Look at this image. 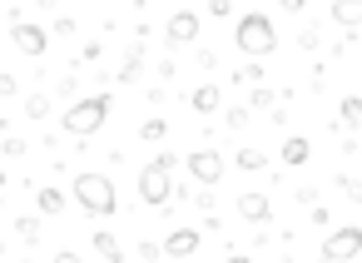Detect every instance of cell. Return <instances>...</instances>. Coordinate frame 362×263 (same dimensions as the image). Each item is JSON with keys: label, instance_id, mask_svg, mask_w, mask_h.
Wrapping results in <instances>:
<instances>
[{"label": "cell", "instance_id": "6da1fadb", "mask_svg": "<svg viewBox=\"0 0 362 263\" xmlns=\"http://www.w3.org/2000/svg\"><path fill=\"white\" fill-rule=\"evenodd\" d=\"M70 199H75L85 214H95V218H110V214H119L115 179H110V174H95V169H80V174H75V184H70Z\"/></svg>", "mask_w": 362, "mask_h": 263}, {"label": "cell", "instance_id": "7a4b0ae2", "mask_svg": "<svg viewBox=\"0 0 362 263\" xmlns=\"http://www.w3.org/2000/svg\"><path fill=\"white\" fill-rule=\"evenodd\" d=\"M110 110H115V100L100 90V95H85V100H75V105L60 115V124H65V134H75V139H85V144H90V139L105 129Z\"/></svg>", "mask_w": 362, "mask_h": 263}, {"label": "cell", "instance_id": "3957f363", "mask_svg": "<svg viewBox=\"0 0 362 263\" xmlns=\"http://www.w3.org/2000/svg\"><path fill=\"white\" fill-rule=\"evenodd\" d=\"M233 45L243 50V60H263V55L278 50V30H273V21H268L263 11H248V16L233 25Z\"/></svg>", "mask_w": 362, "mask_h": 263}, {"label": "cell", "instance_id": "277c9868", "mask_svg": "<svg viewBox=\"0 0 362 263\" xmlns=\"http://www.w3.org/2000/svg\"><path fill=\"white\" fill-rule=\"evenodd\" d=\"M174 154H159L154 164H144L139 169V199L149 204V209H169V199H174Z\"/></svg>", "mask_w": 362, "mask_h": 263}, {"label": "cell", "instance_id": "5b68a950", "mask_svg": "<svg viewBox=\"0 0 362 263\" xmlns=\"http://www.w3.org/2000/svg\"><path fill=\"white\" fill-rule=\"evenodd\" d=\"M357 253H362V228L357 223H337L332 233H322V248H317L322 263H352Z\"/></svg>", "mask_w": 362, "mask_h": 263}, {"label": "cell", "instance_id": "8992f818", "mask_svg": "<svg viewBox=\"0 0 362 263\" xmlns=\"http://www.w3.org/2000/svg\"><path fill=\"white\" fill-rule=\"evenodd\" d=\"M184 164H189L194 184H204V189H214V184L223 179V169H228V164H223V154H218V149H209V144H204V149H194Z\"/></svg>", "mask_w": 362, "mask_h": 263}, {"label": "cell", "instance_id": "52a82bcc", "mask_svg": "<svg viewBox=\"0 0 362 263\" xmlns=\"http://www.w3.org/2000/svg\"><path fill=\"white\" fill-rule=\"evenodd\" d=\"M11 45H16L21 55H30V60H40V55L50 50V35H45V25H30V21H16V25H11Z\"/></svg>", "mask_w": 362, "mask_h": 263}, {"label": "cell", "instance_id": "ba28073f", "mask_svg": "<svg viewBox=\"0 0 362 263\" xmlns=\"http://www.w3.org/2000/svg\"><path fill=\"white\" fill-rule=\"evenodd\" d=\"M194 40H199V16H194V11H174V16L164 21V45L184 50V45H194Z\"/></svg>", "mask_w": 362, "mask_h": 263}, {"label": "cell", "instance_id": "9c48e42d", "mask_svg": "<svg viewBox=\"0 0 362 263\" xmlns=\"http://www.w3.org/2000/svg\"><path fill=\"white\" fill-rule=\"evenodd\" d=\"M159 248H164V258L184 263L189 253H199V248H204V233H199V228H174V233H164V243H159Z\"/></svg>", "mask_w": 362, "mask_h": 263}, {"label": "cell", "instance_id": "30bf717a", "mask_svg": "<svg viewBox=\"0 0 362 263\" xmlns=\"http://www.w3.org/2000/svg\"><path fill=\"white\" fill-rule=\"evenodd\" d=\"M233 209H238V218H248V223H268V218H273V199H268V194H248V189H243Z\"/></svg>", "mask_w": 362, "mask_h": 263}, {"label": "cell", "instance_id": "8fae6325", "mask_svg": "<svg viewBox=\"0 0 362 263\" xmlns=\"http://www.w3.org/2000/svg\"><path fill=\"white\" fill-rule=\"evenodd\" d=\"M65 204H70V194H65V189H55V184L35 189V209H40V218H60V214H65Z\"/></svg>", "mask_w": 362, "mask_h": 263}, {"label": "cell", "instance_id": "7c38bea8", "mask_svg": "<svg viewBox=\"0 0 362 263\" xmlns=\"http://www.w3.org/2000/svg\"><path fill=\"white\" fill-rule=\"evenodd\" d=\"M218 105H223V90H218V85H199V90H189V110H194V115H214Z\"/></svg>", "mask_w": 362, "mask_h": 263}, {"label": "cell", "instance_id": "4fadbf2b", "mask_svg": "<svg viewBox=\"0 0 362 263\" xmlns=\"http://www.w3.org/2000/svg\"><path fill=\"white\" fill-rule=\"evenodd\" d=\"M327 16H332L342 30H357V25H362V0H332Z\"/></svg>", "mask_w": 362, "mask_h": 263}, {"label": "cell", "instance_id": "5bb4252c", "mask_svg": "<svg viewBox=\"0 0 362 263\" xmlns=\"http://www.w3.org/2000/svg\"><path fill=\"white\" fill-rule=\"evenodd\" d=\"M308 159H313V144H308L303 134H288V139H283V164H288V169H303Z\"/></svg>", "mask_w": 362, "mask_h": 263}, {"label": "cell", "instance_id": "9a60e30c", "mask_svg": "<svg viewBox=\"0 0 362 263\" xmlns=\"http://www.w3.org/2000/svg\"><path fill=\"white\" fill-rule=\"evenodd\" d=\"M139 65H144V40H134V45H129L124 65L115 70V80H119V85H134V80H139Z\"/></svg>", "mask_w": 362, "mask_h": 263}, {"label": "cell", "instance_id": "2e32d148", "mask_svg": "<svg viewBox=\"0 0 362 263\" xmlns=\"http://www.w3.org/2000/svg\"><path fill=\"white\" fill-rule=\"evenodd\" d=\"M90 243H95V253H100L105 263H124V243H119L115 233H105V228H100V233H90Z\"/></svg>", "mask_w": 362, "mask_h": 263}, {"label": "cell", "instance_id": "e0dca14e", "mask_svg": "<svg viewBox=\"0 0 362 263\" xmlns=\"http://www.w3.org/2000/svg\"><path fill=\"white\" fill-rule=\"evenodd\" d=\"M337 119H342L347 129H362V95H342V100H337Z\"/></svg>", "mask_w": 362, "mask_h": 263}, {"label": "cell", "instance_id": "ac0fdd59", "mask_svg": "<svg viewBox=\"0 0 362 263\" xmlns=\"http://www.w3.org/2000/svg\"><path fill=\"white\" fill-rule=\"evenodd\" d=\"M233 80H238V85H248V90H253V85H263V80H268V70H263V65H258V60H243V65H238V70H233Z\"/></svg>", "mask_w": 362, "mask_h": 263}, {"label": "cell", "instance_id": "d6986e66", "mask_svg": "<svg viewBox=\"0 0 362 263\" xmlns=\"http://www.w3.org/2000/svg\"><path fill=\"white\" fill-rule=\"evenodd\" d=\"M233 164H238L243 174H258V169H268V154H263V149H238Z\"/></svg>", "mask_w": 362, "mask_h": 263}, {"label": "cell", "instance_id": "ffe728a7", "mask_svg": "<svg viewBox=\"0 0 362 263\" xmlns=\"http://www.w3.org/2000/svg\"><path fill=\"white\" fill-rule=\"evenodd\" d=\"M243 105H248V110H278V95H273V90H268V85H253V90H248V100H243Z\"/></svg>", "mask_w": 362, "mask_h": 263}, {"label": "cell", "instance_id": "44dd1931", "mask_svg": "<svg viewBox=\"0 0 362 263\" xmlns=\"http://www.w3.org/2000/svg\"><path fill=\"white\" fill-rule=\"evenodd\" d=\"M50 110H55V105H50V95H40V90H35V95H25V119H45Z\"/></svg>", "mask_w": 362, "mask_h": 263}, {"label": "cell", "instance_id": "7402d4cb", "mask_svg": "<svg viewBox=\"0 0 362 263\" xmlns=\"http://www.w3.org/2000/svg\"><path fill=\"white\" fill-rule=\"evenodd\" d=\"M139 139H144V144H159V139H169V124L154 115V119H144V124H139Z\"/></svg>", "mask_w": 362, "mask_h": 263}, {"label": "cell", "instance_id": "603a6c76", "mask_svg": "<svg viewBox=\"0 0 362 263\" xmlns=\"http://www.w3.org/2000/svg\"><path fill=\"white\" fill-rule=\"evenodd\" d=\"M40 228H45V223H40V218H35V214H25V218H16V233H21V238H25V243H30V248H35V243H40Z\"/></svg>", "mask_w": 362, "mask_h": 263}, {"label": "cell", "instance_id": "cb8c5ba5", "mask_svg": "<svg viewBox=\"0 0 362 263\" xmlns=\"http://www.w3.org/2000/svg\"><path fill=\"white\" fill-rule=\"evenodd\" d=\"M332 184H337V189H342V194H347L352 204H362V179H352V174H337Z\"/></svg>", "mask_w": 362, "mask_h": 263}, {"label": "cell", "instance_id": "d4e9b609", "mask_svg": "<svg viewBox=\"0 0 362 263\" xmlns=\"http://www.w3.org/2000/svg\"><path fill=\"white\" fill-rule=\"evenodd\" d=\"M6 159H21V154H30V144L21 139V134H6V149H0Z\"/></svg>", "mask_w": 362, "mask_h": 263}, {"label": "cell", "instance_id": "484cf974", "mask_svg": "<svg viewBox=\"0 0 362 263\" xmlns=\"http://www.w3.org/2000/svg\"><path fill=\"white\" fill-rule=\"evenodd\" d=\"M248 119H253V110H248V105H233V110H228V129H243Z\"/></svg>", "mask_w": 362, "mask_h": 263}, {"label": "cell", "instance_id": "4316f807", "mask_svg": "<svg viewBox=\"0 0 362 263\" xmlns=\"http://www.w3.org/2000/svg\"><path fill=\"white\" fill-rule=\"evenodd\" d=\"M139 258H144V263H159V258H164V248H159L154 238H144V243H139Z\"/></svg>", "mask_w": 362, "mask_h": 263}, {"label": "cell", "instance_id": "83f0119b", "mask_svg": "<svg viewBox=\"0 0 362 263\" xmlns=\"http://www.w3.org/2000/svg\"><path fill=\"white\" fill-rule=\"evenodd\" d=\"M293 199H298V204H308V209H317V189H313V184H303V189H293Z\"/></svg>", "mask_w": 362, "mask_h": 263}, {"label": "cell", "instance_id": "f1b7e54d", "mask_svg": "<svg viewBox=\"0 0 362 263\" xmlns=\"http://www.w3.org/2000/svg\"><path fill=\"white\" fill-rule=\"evenodd\" d=\"M16 90H21V85H16V75L0 70V100H16Z\"/></svg>", "mask_w": 362, "mask_h": 263}, {"label": "cell", "instance_id": "f546056e", "mask_svg": "<svg viewBox=\"0 0 362 263\" xmlns=\"http://www.w3.org/2000/svg\"><path fill=\"white\" fill-rule=\"evenodd\" d=\"M313 223H317V228H327V223H332V214H327V204H317V209H313Z\"/></svg>", "mask_w": 362, "mask_h": 263}, {"label": "cell", "instance_id": "4dcf8cb0", "mask_svg": "<svg viewBox=\"0 0 362 263\" xmlns=\"http://www.w3.org/2000/svg\"><path fill=\"white\" fill-rule=\"evenodd\" d=\"M55 263H85V258H80L75 248H60V253H55Z\"/></svg>", "mask_w": 362, "mask_h": 263}, {"label": "cell", "instance_id": "1f68e13d", "mask_svg": "<svg viewBox=\"0 0 362 263\" xmlns=\"http://www.w3.org/2000/svg\"><path fill=\"white\" fill-rule=\"evenodd\" d=\"M223 263H253V258H248V253H228Z\"/></svg>", "mask_w": 362, "mask_h": 263}, {"label": "cell", "instance_id": "d6a6232c", "mask_svg": "<svg viewBox=\"0 0 362 263\" xmlns=\"http://www.w3.org/2000/svg\"><path fill=\"white\" fill-rule=\"evenodd\" d=\"M0 189H6V169H0Z\"/></svg>", "mask_w": 362, "mask_h": 263}, {"label": "cell", "instance_id": "836d02e7", "mask_svg": "<svg viewBox=\"0 0 362 263\" xmlns=\"http://www.w3.org/2000/svg\"><path fill=\"white\" fill-rule=\"evenodd\" d=\"M0 129H6V119H0Z\"/></svg>", "mask_w": 362, "mask_h": 263}, {"label": "cell", "instance_id": "e575fe53", "mask_svg": "<svg viewBox=\"0 0 362 263\" xmlns=\"http://www.w3.org/2000/svg\"><path fill=\"white\" fill-rule=\"evenodd\" d=\"M25 263H30V258H25Z\"/></svg>", "mask_w": 362, "mask_h": 263}]
</instances>
